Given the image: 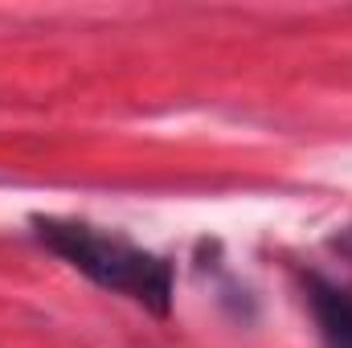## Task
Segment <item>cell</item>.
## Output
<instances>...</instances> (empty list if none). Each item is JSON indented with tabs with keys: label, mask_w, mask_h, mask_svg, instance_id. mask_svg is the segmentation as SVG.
Masks as SVG:
<instances>
[{
	"label": "cell",
	"mask_w": 352,
	"mask_h": 348,
	"mask_svg": "<svg viewBox=\"0 0 352 348\" xmlns=\"http://www.w3.org/2000/svg\"><path fill=\"white\" fill-rule=\"evenodd\" d=\"M311 312L320 320L324 345L328 348H352V287L311 279Z\"/></svg>",
	"instance_id": "2"
},
{
	"label": "cell",
	"mask_w": 352,
	"mask_h": 348,
	"mask_svg": "<svg viewBox=\"0 0 352 348\" xmlns=\"http://www.w3.org/2000/svg\"><path fill=\"white\" fill-rule=\"evenodd\" d=\"M37 238L62 254L74 270H82L107 291H119L152 312H168L173 303V270L168 262L123 242L111 234H98L94 226H78V221H54V217H37Z\"/></svg>",
	"instance_id": "1"
}]
</instances>
